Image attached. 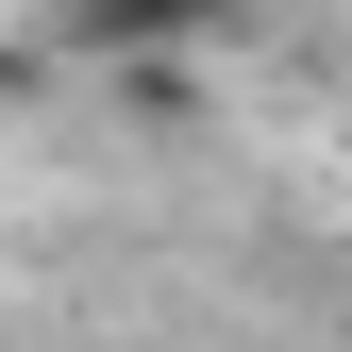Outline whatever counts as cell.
I'll list each match as a JSON object with an SVG mask.
<instances>
[{
	"label": "cell",
	"mask_w": 352,
	"mask_h": 352,
	"mask_svg": "<svg viewBox=\"0 0 352 352\" xmlns=\"http://www.w3.org/2000/svg\"><path fill=\"white\" fill-rule=\"evenodd\" d=\"M118 17H201V0H118Z\"/></svg>",
	"instance_id": "1"
}]
</instances>
